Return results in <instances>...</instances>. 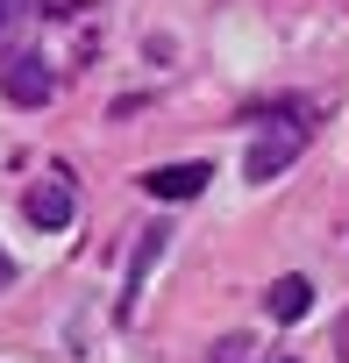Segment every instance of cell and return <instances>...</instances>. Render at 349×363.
I'll return each mask as SVG.
<instances>
[{
	"instance_id": "obj_7",
	"label": "cell",
	"mask_w": 349,
	"mask_h": 363,
	"mask_svg": "<svg viewBox=\"0 0 349 363\" xmlns=\"http://www.w3.org/2000/svg\"><path fill=\"white\" fill-rule=\"evenodd\" d=\"M250 356H257V342H250V335H228V342L214 349V363H250Z\"/></svg>"
},
{
	"instance_id": "obj_10",
	"label": "cell",
	"mask_w": 349,
	"mask_h": 363,
	"mask_svg": "<svg viewBox=\"0 0 349 363\" xmlns=\"http://www.w3.org/2000/svg\"><path fill=\"white\" fill-rule=\"evenodd\" d=\"M8 285H15V257H8V250H0V292H8Z\"/></svg>"
},
{
	"instance_id": "obj_5",
	"label": "cell",
	"mask_w": 349,
	"mask_h": 363,
	"mask_svg": "<svg viewBox=\"0 0 349 363\" xmlns=\"http://www.w3.org/2000/svg\"><path fill=\"white\" fill-rule=\"evenodd\" d=\"M207 186H214V164H157V171L143 178V193L164 200V207H179V200H193V193H207Z\"/></svg>"
},
{
	"instance_id": "obj_1",
	"label": "cell",
	"mask_w": 349,
	"mask_h": 363,
	"mask_svg": "<svg viewBox=\"0 0 349 363\" xmlns=\"http://www.w3.org/2000/svg\"><path fill=\"white\" fill-rule=\"evenodd\" d=\"M164 250H171V228H164V221L135 235V250H128V278H121V299H114V320H135V306H143V285H150V271L164 264Z\"/></svg>"
},
{
	"instance_id": "obj_6",
	"label": "cell",
	"mask_w": 349,
	"mask_h": 363,
	"mask_svg": "<svg viewBox=\"0 0 349 363\" xmlns=\"http://www.w3.org/2000/svg\"><path fill=\"white\" fill-rule=\"evenodd\" d=\"M306 306H314V285H306V278H278V285L264 292V313H271V320H306Z\"/></svg>"
},
{
	"instance_id": "obj_9",
	"label": "cell",
	"mask_w": 349,
	"mask_h": 363,
	"mask_svg": "<svg viewBox=\"0 0 349 363\" xmlns=\"http://www.w3.org/2000/svg\"><path fill=\"white\" fill-rule=\"evenodd\" d=\"M335 356H342V363H349V313H342V320H335Z\"/></svg>"
},
{
	"instance_id": "obj_11",
	"label": "cell",
	"mask_w": 349,
	"mask_h": 363,
	"mask_svg": "<svg viewBox=\"0 0 349 363\" xmlns=\"http://www.w3.org/2000/svg\"><path fill=\"white\" fill-rule=\"evenodd\" d=\"M285 363H292V356H285Z\"/></svg>"
},
{
	"instance_id": "obj_2",
	"label": "cell",
	"mask_w": 349,
	"mask_h": 363,
	"mask_svg": "<svg viewBox=\"0 0 349 363\" xmlns=\"http://www.w3.org/2000/svg\"><path fill=\"white\" fill-rule=\"evenodd\" d=\"M306 150V128H292V121H278V128H264L257 143H250V157H243V178H250V186H271V178L292 164Z\"/></svg>"
},
{
	"instance_id": "obj_3",
	"label": "cell",
	"mask_w": 349,
	"mask_h": 363,
	"mask_svg": "<svg viewBox=\"0 0 349 363\" xmlns=\"http://www.w3.org/2000/svg\"><path fill=\"white\" fill-rule=\"evenodd\" d=\"M0 93H8L15 107H43V100L57 93V79H50V65H43L36 50H15L8 65H0Z\"/></svg>"
},
{
	"instance_id": "obj_8",
	"label": "cell",
	"mask_w": 349,
	"mask_h": 363,
	"mask_svg": "<svg viewBox=\"0 0 349 363\" xmlns=\"http://www.w3.org/2000/svg\"><path fill=\"white\" fill-rule=\"evenodd\" d=\"M22 8H29V0H0V36H8V29L22 22Z\"/></svg>"
},
{
	"instance_id": "obj_4",
	"label": "cell",
	"mask_w": 349,
	"mask_h": 363,
	"mask_svg": "<svg viewBox=\"0 0 349 363\" xmlns=\"http://www.w3.org/2000/svg\"><path fill=\"white\" fill-rule=\"evenodd\" d=\"M22 214H29V228H43V235H57V228H72V214H79V200H72V186H65V178H36V186L22 193Z\"/></svg>"
}]
</instances>
